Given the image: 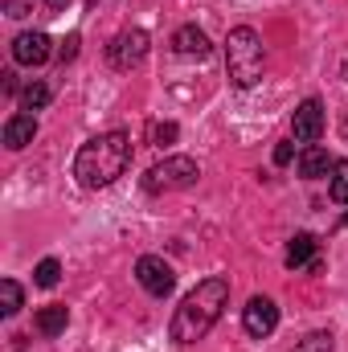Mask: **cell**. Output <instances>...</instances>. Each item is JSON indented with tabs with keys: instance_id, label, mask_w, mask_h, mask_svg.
<instances>
[{
	"instance_id": "cell-1",
	"label": "cell",
	"mask_w": 348,
	"mask_h": 352,
	"mask_svg": "<svg viewBox=\"0 0 348 352\" xmlns=\"http://www.w3.org/2000/svg\"><path fill=\"white\" fill-rule=\"evenodd\" d=\"M230 303V283L226 278H201L176 307L173 316V340L176 344H197L226 311Z\"/></svg>"
},
{
	"instance_id": "cell-2",
	"label": "cell",
	"mask_w": 348,
	"mask_h": 352,
	"mask_svg": "<svg viewBox=\"0 0 348 352\" xmlns=\"http://www.w3.org/2000/svg\"><path fill=\"white\" fill-rule=\"evenodd\" d=\"M127 164H131V135L127 131H107V135H94L78 148L74 176H78L83 188H107L127 173Z\"/></svg>"
},
{
	"instance_id": "cell-3",
	"label": "cell",
	"mask_w": 348,
	"mask_h": 352,
	"mask_svg": "<svg viewBox=\"0 0 348 352\" xmlns=\"http://www.w3.org/2000/svg\"><path fill=\"white\" fill-rule=\"evenodd\" d=\"M226 70H230V82L234 87H254L266 70V50H262V37L250 25H238L230 29L226 37Z\"/></svg>"
},
{
	"instance_id": "cell-4",
	"label": "cell",
	"mask_w": 348,
	"mask_h": 352,
	"mask_svg": "<svg viewBox=\"0 0 348 352\" xmlns=\"http://www.w3.org/2000/svg\"><path fill=\"white\" fill-rule=\"evenodd\" d=\"M197 176H201L197 160H188V156H168V160H160L156 168H148L144 188H148V192H180V188H193Z\"/></svg>"
},
{
	"instance_id": "cell-5",
	"label": "cell",
	"mask_w": 348,
	"mask_h": 352,
	"mask_svg": "<svg viewBox=\"0 0 348 352\" xmlns=\"http://www.w3.org/2000/svg\"><path fill=\"white\" fill-rule=\"evenodd\" d=\"M148 58V33L144 29H127V33H119L111 45H107V62L115 66V70H131V66H140Z\"/></svg>"
},
{
	"instance_id": "cell-6",
	"label": "cell",
	"mask_w": 348,
	"mask_h": 352,
	"mask_svg": "<svg viewBox=\"0 0 348 352\" xmlns=\"http://www.w3.org/2000/svg\"><path fill=\"white\" fill-rule=\"evenodd\" d=\"M135 278H140V287H144L148 295H156V299H164L176 287L173 266L164 263V258H156V254H144V258L135 263Z\"/></svg>"
},
{
	"instance_id": "cell-7",
	"label": "cell",
	"mask_w": 348,
	"mask_h": 352,
	"mask_svg": "<svg viewBox=\"0 0 348 352\" xmlns=\"http://www.w3.org/2000/svg\"><path fill=\"white\" fill-rule=\"evenodd\" d=\"M291 131H295V140L307 144V148L324 135V107H320V98H303V102L295 107V115H291Z\"/></svg>"
},
{
	"instance_id": "cell-8",
	"label": "cell",
	"mask_w": 348,
	"mask_h": 352,
	"mask_svg": "<svg viewBox=\"0 0 348 352\" xmlns=\"http://www.w3.org/2000/svg\"><path fill=\"white\" fill-rule=\"evenodd\" d=\"M242 324H246V332L250 336H270L274 328H279V307H274V299H266V295H254L250 303H246V311H242Z\"/></svg>"
},
{
	"instance_id": "cell-9",
	"label": "cell",
	"mask_w": 348,
	"mask_h": 352,
	"mask_svg": "<svg viewBox=\"0 0 348 352\" xmlns=\"http://www.w3.org/2000/svg\"><path fill=\"white\" fill-rule=\"evenodd\" d=\"M50 37L45 33H21L17 41H12V58L21 62V66H41L45 58H50Z\"/></svg>"
},
{
	"instance_id": "cell-10",
	"label": "cell",
	"mask_w": 348,
	"mask_h": 352,
	"mask_svg": "<svg viewBox=\"0 0 348 352\" xmlns=\"http://www.w3.org/2000/svg\"><path fill=\"white\" fill-rule=\"evenodd\" d=\"M173 50L184 54V58H205V54H209V37H205L197 25H180L173 33Z\"/></svg>"
},
{
	"instance_id": "cell-11",
	"label": "cell",
	"mask_w": 348,
	"mask_h": 352,
	"mask_svg": "<svg viewBox=\"0 0 348 352\" xmlns=\"http://www.w3.org/2000/svg\"><path fill=\"white\" fill-rule=\"evenodd\" d=\"M33 135H37V119H33V115H12V119L4 123V144H8L12 152H21L25 144H33Z\"/></svg>"
},
{
	"instance_id": "cell-12",
	"label": "cell",
	"mask_w": 348,
	"mask_h": 352,
	"mask_svg": "<svg viewBox=\"0 0 348 352\" xmlns=\"http://www.w3.org/2000/svg\"><path fill=\"white\" fill-rule=\"evenodd\" d=\"M332 164H336V160H332L324 148H316V144H312V148H303V156H299V176H307V180L328 176V173H332Z\"/></svg>"
},
{
	"instance_id": "cell-13",
	"label": "cell",
	"mask_w": 348,
	"mask_h": 352,
	"mask_svg": "<svg viewBox=\"0 0 348 352\" xmlns=\"http://www.w3.org/2000/svg\"><path fill=\"white\" fill-rule=\"evenodd\" d=\"M66 324H70V311L62 303H50V307L37 311V332L41 336H58V332H66Z\"/></svg>"
},
{
	"instance_id": "cell-14",
	"label": "cell",
	"mask_w": 348,
	"mask_h": 352,
	"mask_svg": "<svg viewBox=\"0 0 348 352\" xmlns=\"http://www.w3.org/2000/svg\"><path fill=\"white\" fill-rule=\"evenodd\" d=\"M312 254H316V238H312V234H295L291 246H287V266L312 263Z\"/></svg>"
},
{
	"instance_id": "cell-15",
	"label": "cell",
	"mask_w": 348,
	"mask_h": 352,
	"mask_svg": "<svg viewBox=\"0 0 348 352\" xmlns=\"http://www.w3.org/2000/svg\"><path fill=\"white\" fill-rule=\"evenodd\" d=\"M328 192H332V201L348 205V160H336V164H332V173H328Z\"/></svg>"
},
{
	"instance_id": "cell-16",
	"label": "cell",
	"mask_w": 348,
	"mask_h": 352,
	"mask_svg": "<svg viewBox=\"0 0 348 352\" xmlns=\"http://www.w3.org/2000/svg\"><path fill=\"white\" fill-rule=\"evenodd\" d=\"M21 303H25L21 283H17V278H4V283H0V311H4V316H17Z\"/></svg>"
},
{
	"instance_id": "cell-17",
	"label": "cell",
	"mask_w": 348,
	"mask_h": 352,
	"mask_svg": "<svg viewBox=\"0 0 348 352\" xmlns=\"http://www.w3.org/2000/svg\"><path fill=\"white\" fill-rule=\"evenodd\" d=\"M58 278H62V266H58V258H41V263H37V270H33V283H37V287H45V291H50V287H58Z\"/></svg>"
},
{
	"instance_id": "cell-18",
	"label": "cell",
	"mask_w": 348,
	"mask_h": 352,
	"mask_svg": "<svg viewBox=\"0 0 348 352\" xmlns=\"http://www.w3.org/2000/svg\"><path fill=\"white\" fill-rule=\"evenodd\" d=\"M21 102H25V111H41L50 102V87L45 82H29V87L21 90Z\"/></svg>"
},
{
	"instance_id": "cell-19",
	"label": "cell",
	"mask_w": 348,
	"mask_h": 352,
	"mask_svg": "<svg viewBox=\"0 0 348 352\" xmlns=\"http://www.w3.org/2000/svg\"><path fill=\"white\" fill-rule=\"evenodd\" d=\"M295 352H332V332H312V336H303Z\"/></svg>"
},
{
	"instance_id": "cell-20",
	"label": "cell",
	"mask_w": 348,
	"mask_h": 352,
	"mask_svg": "<svg viewBox=\"0 0 348 352\" xmlns=\"http://www.w3.org/2000/svg\"><path fill=\"white\" fill-rule=\"evenodd\" d=\"M176 140V123H156V127H152V144H156V148H164V144H173Z\"/></svg>"
},
{
	"instance_id": "cell-21",
	"label": "cell",
	"mask_w": 348,
	"mask_h": 352,
	"mask_svg": "<svg viewBox=\"0 0 348 352\" xmlns=\"http://www.w3.org/2000/svg\"><path fill=\"white\" fill-rule=\"evenodd\" d=\"M4 12H8L12 21H21V16L33 12V0H4Z\"/></svg>"
},
{
	"instance_id": "cell-22",
	"label": "cell",
	"mask_w": 348,
	"mask_h": 352,
	"mask_svg": "<svg viewBox=\"0 0 348 352\" xmlns=\"http://www.w3.org/2000/svg\"><path fill=\"white\" fill-rule=\"evenodd\" d=\"M74 54H78V33H70V37L62 41V50H58V58H62V62H70Z\"/></svg>"
},
{
	"instance_id": "cell-23",
	"label": "cell",
	"mask_w": 348,
	"mask_h": 352,
	"mask_svg": "<svg viewBox=\"0 0 348 352\" xmlns=\"http://www.w3.org/2000/svg\"><path fill=\"white\" fill-rule=\"evenodd\" d=\"M274 164H291V144H279L274 148Z\"/></svg>"
},
{
	"instance_id": "cell-24",
	"label": "cell",
	"mask_w": 348,
	"mask_h": 352,
	"mask_svg": "<svg viewBox=\"0 0 348 352\" xmlns=\"http://www.w3.org/2000/svg\"><path fill=\"white\" fill-rule=\"evenodd\" d=\"M45 4H50V8H66L70 0H45Z\"/></svg>"
},
{
	"instance_id": "cell-25",
	"label": "cell",
	"mask_w": 348,
	"mask_h": 352,
	"mask_svg": "<svg viewBox=\"0 0 348 352\" xmlns=\"http://www.w3.org/2000/svg\"><path fill=\"white\" fill-rule=\"evenodd\" d=\"M345 226H348V213H345Z\"/></svg>"
}]
</instances>
